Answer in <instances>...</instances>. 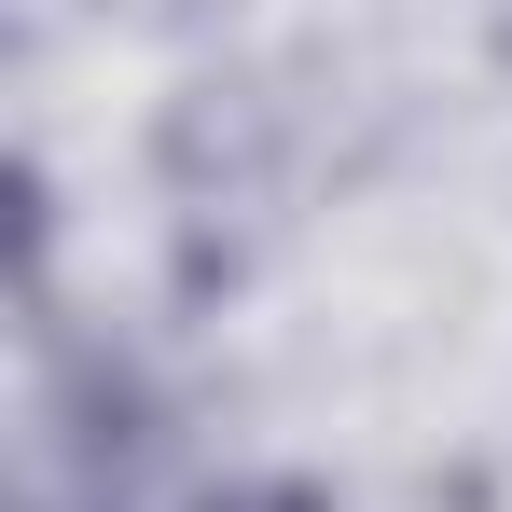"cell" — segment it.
<instances>
[{"mask_svg":"<svg viewBox=\"0 0 512 512\" xmlns=\"http://www.w3.org/2000/svg\"><path fill=\"white\" fill-rule=\"evenodd\" d=\"M180 512H333V499H319L305 471H236V485H194Z\"/></svg>","mask_w":512,"mask_h":512,"instance_id":"obj_1","label":"cell"}]
</instances>
